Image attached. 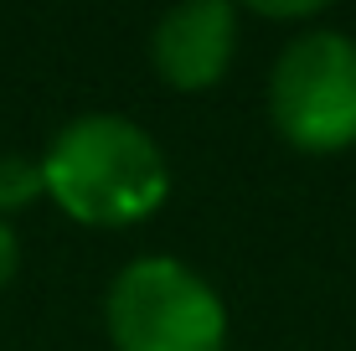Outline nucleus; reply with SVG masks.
<instances>
[{
  "label": "nucleus",
  "instance_id": "nucleus-1",
  "mask_svg": "<svg viewBox=\"0 0 356 351\" xmlns=\"http://www.w3.org/2000/svg\"><path fill=\"white\" fill-rule=\"evenodd\" d=\"M47 197L72 222L88 227H129L145 222L170 191L165 150L145 124L124 114H78L42 150Z\"/></svg>",
  "mask_w": 356,
  "mask_h": 351
},
{
  "label": "nucleus",
  "instance_id": "nucleus-2",
  "mask_svg": "<svg viewBox=\"0 0 356 351\" xmlns=\"http://www.w3.org/2000/svg\"><path fill=\"white\" fill-rule=\"evenodd\" d=\"M114 351H222L227 305L191 263L181 259H134L114 274L104 300Z\"/></svg>",
  "mask_w": 356,
  "mask_h": 351
},
{
  "label": "nucleus",
  "instance_id": "nucleus-3",
  "mask_svg": "<svg viewBox=\"0 0 356 351\" xmlns=\"http://www.w3.org/2000/svg\"><path fill=\"white\" fill-rule=\"evenodd\" d=\"M268 119L310 155L356 145V36L330 26L289 36L268 72Z\"/></svg>",
  "mask_w": 356,
  "mask_h": 351
},
{
  "label": "nucleus",
  "instance_id": "nucleus-4",
  "mask_svg": "<svg viewBox=\"0 0 356 351\" xmlns=\"http://www.w3.org/2000/svg\"><path fill=\"white\" fill-rule=\"evenodd\" d=\"M238 57V10L227 0H181L150 31V63L170 88H212Z\"/></svg>",
  "mask_w": 356,
  "mask_h": 351
},
{
  "label": "nucleus",
  "instance_id": "nucleus-5",
  "mask_svg": "<svg viewBox=\"0 0 356 351\" xmlns=\"http://www.w3.org/2000/svg\"><path fill=\"white\" fill-rule=\"evenodd\" d=\"M36 197H47V181H42V155H21L6 150L0 155V217L31 207Z\"/></svg>",
  "mask_w": 356,
  "mask_h": 351
},
{
  "label": "nucleus",
  "instance_id": "nucleus-6",
  "mask_svg": "<svg viewBox=\"0 0 356 351\" xmlns=\"http://www.w3.org/2000/svg\"><path fill=\"white\" fill-rule=\"evenodd\" d=\"M16 263H21V243H16V227L0 217V289L10 284V274H16Z\"/></svg>",
  "mask_w": 356,
  "mask_h": 351
}]
</instances>
